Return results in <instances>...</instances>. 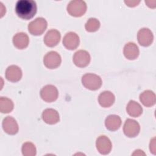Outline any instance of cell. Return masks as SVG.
Segmentation results:
<instances>
[{
  "label": "cell",
  "instance_id": "1",
  "mask_svg": "<svg viewBox=\"0 0 156 156\" xmlns=\"http://www.w3.org/2000/svg\"><path fill=\"white\" fill-rule=\"evenodd\" d=\"M37 4L32 0H20L15 6L16 15L21 19L28 20L34 16L37 12Z\"/></svg>",
  "mask_w": 156,
  "mask_h": 156
},
{
  "label": "cell",
  "instance_id": "2",
  "mask_svg": "<svg viewBox=\"0 0 156 156\" xmlns=\"http://www.w3.org/2000/svg\"><path fill=\"white\" fill-rule=\"evenodd\" d=\"M83 85L90 90H96L99 89L102 85L101 78L94 74L87 73L82 77Z\"/></svg>",
  "mask_w": 156,
  "mask_h": 156
},
{
  "label": "cell",
  "instance_id": "3",
  "mask_svg": "<svg viewBox=\"0 0 156 156\" xmlns=\"http://www.w3.org/2000/svg\"><path fill=\"white\" fill-rule=\"evenodd\" d=\"M87 5L83 1H71L67 6V11L69 15L76 17H79L85 13Z\"/></svg>",
  "mask_w": 156,
  "mask_h": 156
},
{
  "label": "cell",
  "instance_id": "4",
  "mask_svg": "<svg viewBox=\"0 0 156 156\" xmlns=\"http://www.w3.org/2000/svg\"><path fill=\"white\" fill-rule=\"evenodd\" d=\"M47 21L43 18H37L28 25L29 32L34 35H41L47 27Z\"/></svg>",
  "mask_w": 156,
  "mask_h": 156
},
{
  "label": "cell",
  "instance_id": "5",
  "mask_svg": "<svg viewBox=\"0 0 156 156\" xmlns=\"http://www.w3.org/2000/svg\"><path fill=\"white\" fill-rule=\"evenodd\" d=\"M60 55L55 51H51L47 53L43 58V62L46 67L49 69H55L58 67L61 63Z\"/></svg>",
  "mask_w": 156,
  "mask_h": 156
},
{
  "label": "cell",
  "instance_id": "6",
  "mask_svg": "<svg viewBox=\"0 0 156 156\" xmlns=\"http://www.w3.org/2000/svg\"><path fill=\"white\" fill-rule=\"evenodd\" d=\"M58 93L57 88L52 85L44 86L40 91V96L43 100L48 102L55 101L58 98Z\"/></svg>",
  "mask_w": 156,
  "mask_h": 156
},
{
  "label": "cell",
  "instance_id": "7",
  "mask_svg": "<svg viewBox=\"0 0 156 156\" xmlns=\"http://www.w3.org/2000/svg\"><path fill=\"white\" fill-rule=\"evenodd\" d=\"M140 126L138 122L133 119H127L123 127L124 134L128 137H135L140 132Z\"/></svg>",
  "mask_w": 156,
  "mask_h": 156
},
{
  "label": "cell",
  "instance_id": "8",
  "mask_svg": "<svg viewBox=\"0 0 156 156\" xmlns=\"http://www.w3.org/2000/svg\"><path fill=\"white\" fill-rule=\"evenodd\" d=\"M73 62L78 67L87 66L90 62V55L85 50H79L75 52L73 56Z\"/></svg>",
  "mask_w": 156,
  "mask_h": 156
},
{
  "label": "cell",
  "instance_id": "9",
  "mask_svg": "<svg viewBox=\"0 0 156 156\" xmlns=\"http://www.w3.org/2000/svg\"><path fill=\"white\" fill-rule=\"evenodd\" d=\"M96 145L98 151L104 155L108 154L111 151L112 147L111 141L105 135L99 136L97 138Z\"/></svg>",
  "mask_w": 156,
  "mask_h": 156
},
{
  "label": "cell",
  "instance_id": "10",
  "mask_svg": "<svg viewBox=\"0 0 156 156\" xmlns=\"http://www.w3.org/2000/svg\"><path fill=\"white\" fill-rule=\"evenodd\" d=\"M80 40L79 36L73 32L67 33L63 39V44L64 46L69 50L76 49L79 44Z\"/></svg>",
  "mask_w": 156,
  "mask_h": 156
},
{
  "label": "cell",
  "instance_id": "11",
  "mask_svg": "<svg viewBox=\"0 0 156 156\" xmlns=\"http://www.w3.org/2000/svg\"><path fill=\"white\" fill-rule=\"evenodd\" d=\"M137 38L141 46H148L152 43L154 36L151 30L147 28H143L138 31Z\"/></svg>",
  "mask_w": 156,
  "mask_h": 156
},
{
  "label": "cell",
  "instance_id": "12",
  "mask_svg": "<svg viewBox=\"0 0 156 156\" xmlns=\"http://www.w3.org/2000/svg\"><path fill=\"white\" fill-rule=\"evenodd\" d=\"M2 128L7 133L10 135H15L18 131V126L16 120L10 116L3 119Z\"/></svg>",
  "mask_w": 156,
  "mask_h": 156
},
{
  "label": "cell",
  "instance_id": "13",
  "mask_svg": "<svg viewBox=\"0 0 156 156\" xmlns=\"http://www.w3.org/2000/svg\"><path fill=\"white\" fill-rule=\"evenodd\" d=\"M60 33L55 29L49 30L44 37V42L46 46L49 47H54L56 46L60 40Z\"/></svg>",
  "mask_w": 156,
  "mask_h": 156
},
{
  "label": "cell",
  "instance_id": "14",
  "mask_svg": "<svg viewBox=\"0 0 156 156\" xmlns=\"http://www.w3.org/2000/svg\"><path fill=\"white\" fill-rule=\"evenodd\" d=\"M22 77V71L21 69L16 65L9 66L5 71L6 79L13 82L19 81Z\"/></svg>",
  "mask_w": 156,
  "mask_h": 156
},
{
  "label": "cell",
  "instance_id": "15",
  "mask_svg": "<svg viewBox=\"0 0 156 156\" xmlns=\"http://www.w3.org/2000/svg\"><path fill=\"white\" fill-rule=\"evenodd\" d=\"M42 119L47 124H54L60 119L58 113L54 109L47 108L42 113Z\"/></svg>",
  "mask_w": 156,
  "mask_h": 156
},
{
  "label": "cell",
  "instance_id": "16",
  "mask_svg": "<svg viewBox=\"0 0 156 156\" xmlns=\"http://www.w3.org/2000/svg\"><path fill=\"white\" fill-rule=\"evenodd\" d=\"M139 49L133 42L127 43L124 48V55L129 60H134L139 55Z\"/></svg>",
  "mask_w": 156,
  "mask_h": 156
},
{
  "label": "cell",
  "instance_id": "17",
  "mask_svg": "<svg viewBox=\"0 0 156 156\" xmlns=\"http://www.w3.org/2000/svg\"><path fill=\"white\" fill-rule=\"evenodd\" d=\"M29 42V37L24 32L17 33L13 38V43L14 46L19 49H23L27 48Z\"/></svg>",
  "mask_w": 156,
  "mask_h": 156
},
{
  "label": "cell",
  "instance_id": "18",
  "mask_svg": "<svg viewBox=\"0 0 156 156\" xmlns=\"http://www.w3.org/2000/svg\"><path fill=\"white\" fill-rule=\"evenodd\" d=\"M115 100V98L114 94L109 91H105L101 93L98 97L99 103L103 107H109L112 106Z\"/></svg>",
  "mask_w": 156,
  "mask_h": 156
},
{
  "label": "cell",
  "instance_id": "19",
  "mask_svg": "<svg viewBox=\"0 0 156 156\" xmlns=\"http://www.w3.org/2000/svg\"><path fill=\"white\" fill-rule=\"evenodd\" d=\"M105 124L107 129L111 131H115L119 128L121 124V120L119 116L111 115L105 119Z\"/></svg>",
  "mask_w": 156,
  "mask_h": 156
},
{
  "label": "cell",
  "instance_id": "20",
  "mask_svg": "<svg viewBox=\"0 0 156 156\" xmlns=\"http://www.w3.org/2000/svg\"><path fill=\"white\" fill-rule=\"evenodd\" d=\"M140 100L146 107H151L155 103V94L151 90H146L140 95Z\"/></svg>",
  "mask_w": 156,
  "mask_h": 156
},
{
  "label": "cell",
  "instance_id": "21",
  "mask_svg": "<svg viewBox=\"0 0 156 156\" xmlns=\"http://www.w3.org/2000/svg\"><path fill=\"white\" fill-rule=\"evenodd\" d=\"M127 113L132 117H138L142 114L143 108L141 106L134 101H130L126 107Z\"/></svg>",
  "mask_w": 156,
  "mask_h": 156
},
{
  "label": "cell",
  "instance_id": "22",
  "mask_svg": "<svg viewBox=\"0 0 156 156\" xmlns=\"http://www.w3.org/2000/svg\"><path fill=\"white\" fill-rule=\"evenodd\" d=\"M13 108V104L12 100L7 98H0V111L2 113H9Z\"/></svg>",
  "mask_w": 156,
  "mask_h": 156
},
{
  "label": "cell",
  "instance_id": "23",
  "mask_svg": "<svg viewBox=\"0 0 156 156\" xmlns=\"http://www.w3.org/2000/svg\"><path fill=\"white\" fill-rule=\"evenodd\" d=\"M22 152L24 156H34L36 154L35 145L30 142H26L23 144Z\"/></svg>",
  "mask_w": 156,
  "mask_h": 156
},
{
  "label": "cell",
  "instance_id": "24",
  "mask_svg": "<svg viewBox=\"0 0 156 156\" xmlns=\"http://www.w3.org/2000/svg\"><path fill=\"white\" fill-rule=\"evenodd\" d=\"M100 27V22L98 20L94 18H90L85 24V27L88 32H95L98 30Z\"/></svg>",
  "mask_w": 156,
  "mask_h": 156
},
{
  "label": "cell",
  "instance_id": "25",
  "mask_svg": "<svg viewBox=\"0 0 156 156\" xmlns=\"http://www.w3.org/2000/svg\"><path fill=\"white\" fill-rule=\"evenodd\" d=\"M155 138H154L151 141L150 143V151L151 152H152L154 154H155Z\"/></svg>",
  "mask_w": 156,
  "mask_h": 156
},
{
  "label": "cell",
  "instance_id": "26",
  "mask_svg": "<svg viewBox=\"0 0 156 156\" xmlns=\"http://www.w3.org/2000/svg\"><path fill=\"white\" fill-rule=\"evenodd\" d=\"M124 2L127 4V5L129 6V7H134V6H136L139 3H140V1H125Z\"/></svg>",
  "mask_w": 156,
  "mask_h": 156
}]
</instances>
